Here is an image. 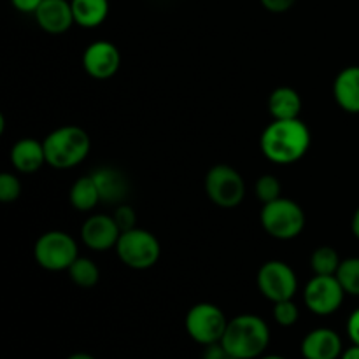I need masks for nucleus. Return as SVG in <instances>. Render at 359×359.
I'll list each match as a JSON object with an SVG mask.
<instances>
[{
	"label": "nucleus",
	"mask_w": 359,
	"mask_h": 359,
	"mask_svg": "<svg viewBox=\"0 0 359 359\" xmlns=\"http://www.w3.org/2000/svg\"><path fill=\"white\" fill-rule=\"evenodd\" d=\"M259 147L273 163H294L304 158L311 147V130L300 118L273 119V123L263 130Z\"/></svg>",
	"instance_id": "f257e3e1"
},
{
	"label": "nucleus",
	"mask_w": 359,
	"mask_h": 359,
	"mask_svg": "<svg viewBox=\"0 0 359 359\" xmlns=\"http://www.w3.org/2000/svg\"><path fill=\"white\" fill-rule=\"evenodd\" d=\"M221 344L238 359H258L270 344V328L259 316L242 314L230 319Z\"/></svg>",
	"instance_id": "f03ea898"
},
{
	"label": "nucleus",
	"mask_w": 359,
	"mask_h": 359,
	"mask_svg": "<svg viewBox=\"0 0 359 359\" xmlns=\"http://www.w3.org/2000/svg\"><path fill=\"white\" fill-rule=\"evenodd\" d=\"M46 163L58 170L77 167L91 149L90 135L79 126H60L44 139Z\"/></svg>",
	"instance_id": "7ed1b4c3"
},
{
	"label": "nucleus",
	"mask_w": 359,
	"mask_h": 359,
	"mask_svg": "<svg viewBox=\"0 0 359 359\" xmlns=\"http://www.w3.org/2000/svg\"><path fill=\"white\" fill-rule=\"evenodd\" d=\"M259 221L270 237L277 241H291L304 231L305 212L297 202L280 196L263 205Z\"/></svg>",
	"instance_id": "20e7f679"
},
{
	"label": "nucleus",
	"mask_w": 359,
	"mask_h": 359,
	"mask_svg": "<svg viewBox=\"0 0 359 359\" xmlns=\"http://www.w3.org/2000/svg\"><path fill=\"white\" fill-rule=\"evenodd\" d=\"M116 252L126 266L133 270H146L156 265L161 248L158 238L142 228L121 231L116 244Z\"/></svg>",
	"instance_id": "39448f33"
},
{
	"label": "nucleus",
	"mask_w": 359,
	"mask_h": 359,
	"mask_svg": "<svg viewBox=\"0 0 359 359\" xmlns=\"http://www.w3.org/2000/svg\"><path fill=\"white\" fill-rule=\"evenodd\" d=\"M34 256L35 262L42 269L49 270V272L69 270L70 265L79 258L76 241L69 233L58 230L42 233L37 238L34 248Z\"/></svg>",
	"instance_id": "423d86ee"
},
{
	"label": "nucleus",
	"mask_w": 359,
	"mask_h": 359,
	"mask_svg": "<svg viewBox=\"0 0 359 359\" xmlns=\"http://www.w3.org/2000/svg\"><path fill=\"white\" fill-rule=\"evenodd\" d=\"M188 335L200 346L219 344L226 332L228 319L224 312L214 304H196L188 311L184 319Z\"/></svg>",
	"instance_id": "0eeeda50"
},
{
	"label": "nucleus",
	"mask_w": 359,
	"mask_h": 359,
	"mask_svg": "<svg viewBox=\"0 0 359 359\" xmlns=\"http://www.w3.org/2000/svg\"><path fill=\"white\" fill-rule=\"evenodd\" d=\"M205 193L221 209L241 205L245 196V182L230 165H216L205 175Z\"/></svg>",
	"instance_id": "6e6552de"
},
{
	"label": "nucleus",
	"mask_w": 359,
	"mask_h": 359,
	"mask_svg": "<svg viewBox=\"0 0 359 359\" xmlns=\"http://www.w3.org/2000/svg\"><path fill=\"white\" fill-rule=\"evenodd\" d=\"M258 287L272 304L283 300H293L298 290V279L294 270L287 263L272 259L266 262L258 272Z\"/></svg>",
	"instance_id": "1a4fd4ad"
},
{
	"label": "nucleus",
	"mask_w": 359,
	"mask_h": 359,
	"mask_svg": "<svg viewBox=\"0 0 359 359\" xmlns=\"http://www.w3.org/2000/svg\"><path fill=\"white\" fill-rule=\"evenodd\" d=\"M346 291L337 276H314L304 290V302L318 316H330L342 305Z\"/></svg>",
	"instance_id": "9d476101"
},
{
	"label": "nucleus",
	"mask_w": 359,
	"mask_h": 359,
	"mask_svg": "<svg viewBox=\"0 0 359 359\" xmlns=\"http://www.w3.org/2000/svg\"><path fill=\"white\" fill-rule=\"evenodd\" d=\"M121 65L119 49L112 42L97 41L86 48L83 55V67L93 79L104 81L114 76Z\"/></svg>",
	"instance_id": "9b49d317"
},
{
	"label": "nucleus",
	"mask_w": 359,
	"mask_h": 359,
	"mask_svg": "<svg viewBox=\"0 0 359 359\" xmlns=\"http://www.w3.org/2000/svg\"><path fill=\"white\" fill-rule=\"evenodd\" d=\"M119 235H121V230L116 224L114 217L107 216V214H95V216L88 217L81 228V238H83L84 245L90 248L91 251L98 252L116 248Z\"/></svg>",
	"instance_id": "f8f14e48"
},
{
	"label": "nucleus",
	"mask_w": 359,
	"mask_h": 359,
	"mask_svg": "<svg viewBox=\"0 0 359 359\" xmlns=\"http://www.w3.org/2000/svg\"><path fill=\"white\" fill-rule=\"evenodd\" d=\"M300 351L304 359H340L344 353L342 339L330 328L312 330L302 340Z\"/></svg>",
	"instance_id": "ddd939ff"
},
{
	"label": "nucleus",
	"mask_w": 359,
	"mask_h": 359,
	"mask_svg": "<svg viewBox=\"0 0 359 359\" xmlns=\"http://www.w3.org/2000/svg\"><path fill=\"white\" fill-rule=\"evenodd\" d=\"M35 21L48 34H63L69 30L74 21L72 4L69 0H44L35 11Z\"/></svg>",
	"instance_id": "4468645a"
},
{
	"label": "nucleus",
	"mask_w": 359,
	"mask_h": 359,
	"mask_svg": "<svg viewBox=\"0 0 359 359\" xmlns=\"http://www.w3.org/2000/svg\"><path fill=\"white\" fill-rule=\"evenodd\" d=\"M333 97L344 111L359 114V65L340 70L333 83Z\"/></svg>",
	"instance_id": "2eb2a0df"
},
{
	"label": "nucleus",
	"mask_w": 359,
	"mask_h": 359,
	"mask_svg": "<svg viewBox=\"0 0 359 359\" xmlns=\"http://www.w3.org/2000/svg\"><path fill=\"white\" fill-rule=\"evenodd\" d=\"M11 163L21 174H34L46 163L44 144L35 139H21L11 149Z\"/></svg>",
	"instance_id": "dca6fc26"
},
{
	"label": "nucleus",
	"mask_w": 359,
	"mask_h": 359,
	"mask_svg": "<svg viewBox=\"0 0 359 359\" xmlns=\"http://www.w3.org/2000/svg\"><path fill=\"white\" fill-rule=\"evenodd\" d=\"M93 179L98 186V191H100V200L107 203H119L126 198L128 195V179L125 174H121L116 168H98L97 172H93Z\"/></svg>",
	"instance_id": "f3484780"
},
{
	"label": "nucleus",
	"mask_w": 359,
	"mask_h": 359,
	"mask_svg": "<svg viewBox=\"0 0 359 359\" xmlns=\"http://www.w3.org/2000/svg\"><path fill=\"white\" fill-rule=\"evenodd\" d=\"M269 111L273 119H297L302 112V98L297 90L280 86L269 98Z\"/></svg>",
	"instance_id": "a211bd4d"
},
{
	"label": "nucleus",
	"mask_w": 359,
	"mask_h": 359,
	"mask_svg": "<svg viewBox=\"0 0 359 359\" xmlns=\"http://www.w3.org/2000/svg\"><path fill=\"white\" fill-rule=\"evenodd\" d=\"M74 21L83 28H95L105 21L109 14V0H70Z\"/></svg>",
	"instance_id": "6ab92c4d"
},
{
	"label": "nucleus",
	"mask_w": 359,
	"mask_h": 359,
	"mask_svg": "<svg viewBox=\"0 0 359 359\" xmlns=\"http://www.w3.org/2000/svg\"><path fill=\"white\" fill-rule=\"evenodd\" d=\"M69 198L70 203L81 212H88V210L95 209L97 203L102 202V200L93 175H84V177L77 179L72 188H70Z\"/></svg>",
	"instance_id": "aec40b11"
},
{
	"label": "nucleus",
	"mask_w": 359,
	"mask_h": 359,
	"mask_svg": "<svg viewBox=\"0 0 359 359\" xmlns=\"http://www.w3.org/2000/svg\"><path fill=\"white\" fill-rule=\"evenodd\" d=\"M340 263L342 259H340L339 252L330 245H321L311 256V266L316 276H335Z\"/></svg>",
	"instance_id": "412c9836"
},
{
	"label": "nucleus",
	"mask_w": 359,
	"mask_h": 359,
	"mask_svg": "<svg viewBox=\"0 0 359 359\" xmlns=\"http://www.w3.org/2000/svg\"><path fill=\"white\" fill-rule=\"evenodd\" d=\"M74 284L79 287H93L100 279V270L90 258H77L67 270Z\"/></svg>",
	"instance_id": "4be33fe9"
},
{
	"label": "nucleus",
	"mask_w": 359,
	"mask_h": 359,
	"mask_svg": "<svg viewBox=\"0 0 359 359\" xmlns=\"http://www.w3.org/2000/svg\"><path fill=\"white\" fill-rule=\"evenodd\" d=\"M335 276L342 284L346 294L359 297V258L342 259Z\"/></svg>",
	"instance_id": "5701e85b"
},
{
	"label": "nucleus",
	"mask_w": 359,
	"mask_h": 359,
	"mask_svg": "<svg viewBox=\"0 0 359 359\" xmlns=\"http://www.w3.org/2000/svg\"><path fill=\"white\" fill-rule=\"evenodd\" d=\"M280 189H283V186L277 181L276 175H262V177L258 179V182H256V196L262 200L263 205L280 198Z\"/></svg>",
	"instance_id": "b1692460"
},
{
	"label": "nucleus",
	"mask_w": 359,
	"mask_h": 359,
	"mask_svg": "<svg viewBox=\"0 0 359 359\" xmlns=\"http://www.w3.org/2000/svg\"><path fill=\"white\" fill-rule=\"evenodd\" d=\"M273 319L277 325L284 326H293L298 321V307L293 300H283L273 304Z\"/></svg>",
	"instance_id": "393cba45"
},
{
	"label": "nucleus",
	"mask_w": 359,
	"mask_h": 359,
	"mask_svg": "<svg viewBox=\"0 0 359 359\" xmlns=\"http://www.w3.org/2000/svg\"><path fill=\"white\" fill-rule=\"evenodd\" d=\"M21 182L14 174L4 172L0 174V202L11 203L20 198Z\"/></svg>",
	"instance_id": "a878e982"
},
{
	"label": "nucleus",
	"mask_w": 359,
	"mask_h": 359,
	"mask_svg": "<svg viewBox=\"0 0 359 359\" xmlns=\"http://www.w3.org/2000/svg\"><path fill=\"white\" fill-rule=\"evenodd\" d=\"M112 217H114L116 224H118L119 230L121 231L137 228L135 226V221H137L135 210H133L130 205H119L118 209L114 210V214H112Z\"/></svg>",
	"instance_id": "bb28decb"
},
{
	"label": "nucleus",
	"mask_w": 359,
	"mask_h": 359,
	"mask_svg": "<svg viewBox=\"0 0 359 359\" xmlns=\"http://www.w3.org/2000/svg\"><path fill=\"white\" fill-rule=\"evenodd\" d=\"M202 359H238L235 358L223 344H212V346H207L205 353H203Z\"/></svg>",
	"instance_id": "cd10ccee"
},
{
	"label": "nucleus",
	"mask_w": 359,
	"mask_h": 359,
	"mask_svg": "<svg viewBox=\"0 0 359 359\" xmlns=\"http://www.w3.org/2000/svg\"><path fill=\"white\" fill-rule=\"evenodd\" d=\"M259 2H262V6L265 7L266 11H270V13L280 14L290 11L291 7L297 4V0H259Z\"/></svg>",
	"instance_id": "c85d7f7f"
},
{
	"label": "nucleus",
	"mask_w": 359,
	"mask_h": 359,
	"mask_svg": "<svg viewBox=\"0 0 359 359\" xmlns=\"http://www.w3.org/2000/svg\"><path fill=\"white\" fill-rule=\"evenodd\" d=\"M347 335H349L351 342L359 346V309L349 316V321H347Z\"/></svg>",
	"instance_id": "c756f323"
},
{
	"label": "nucleus",
	"mask_w": 359,
	"mask_h": 359,
	"mask_svg": "<svg viewBox=\"0 0 359 359\" xmlns=\"http://www.w3.org/2000/svg\"><path fill=\"white\" fill-rule=\"evenodd\" d=\"M42 2H44V0H11L14 9H18L20 13L25 14H35V11L39 9V6H41Z\"/></svg>",
	"instance_id": "7c9ffc66"
},
{
	"label": "nucleus",
	"mask_w": 359,
	"mask_h": 359,
	"mask_svg": "<svg viewBox=\"0 0 359 359\" xmlns=\"http://www.w3.org/2000/svg\"><path fill=\"white\" fill-rule=\"evenodd\" d=\"M340 359H359V346L353 344V347H349V349L344 351Z\"/></svg>",
	"instance_id": "2f4dec72"
},
{
	"label": "nucleus",
	"mask_w": 359,
	"mask_h": 359,
	"mask_svg": "<svg viewBox=\"0 0 359 359\" xmlns=\"http://www.w3.org/2000/svg\"><path fill=\"white\" fill-rule=\"evenodd\" d=\"M351 226H353L354 237H356L358 241H359V207L356 209V212H354L353 221H351Z\"/></svg>",
	"instance_id": "473e14b6"
},
{
	"label": "nucleus",
	"mask_w": 359,
	"mask_h": 359,
	"mask_svg": "<svg viewBox=\"0 0 359 359\" xmlns=\"http://www.w3.org/2000/svg\"><path fill=\"white\" fill-rule=\"evenodd\" d=\"M67 359H97V358H93L91 354H88V353H76V354H72V356H69Z\"/></svg>",
	"instance_id": "72a5a7b5"
},
{
	"label": "nucleus",
	"mask_w": 359,
	"mask_h": 359,
	"mask_svg": "<svg viewBox=\"0 0 359 359\" xmlns=\"http://www.w3.org/2000/svg\"><path fill=\"white\" fill-rule=\"evenodd\" d=\"M258 359H286V358H283V356H277V354H263L262 358H258Z\"/></svg>",
	"instance_id": "f704fd0d"
}]
</instances>
